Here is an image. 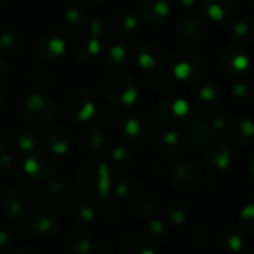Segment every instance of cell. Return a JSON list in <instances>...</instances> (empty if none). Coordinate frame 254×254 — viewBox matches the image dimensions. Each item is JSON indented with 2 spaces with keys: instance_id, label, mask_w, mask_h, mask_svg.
Masks as SVG:
<instances>
[{
  "instance_id": "obj_28",
  "label": "cell",
  "mask_w": 254,
  "mask_h": 254,
  "mask_svg": "<svg viewBox=\"0 0 254 254\" xmlns=\"http://www.w3.org/2000/svg\"><path fill=\"white\" fill-rule=\"evenodd\" d=\"M67 246L70 252L76 254H88L92 252L94 247V240L92 235L83 229V228H74L68 232L67 237Z\"/></svg>"
},
{
  "instance_id": "obj_39",
  "label": "cell",
  "mask_w": 254,
  "mask_h": 254,
  "mask_svg": "<svg viewBox=\"0 0 254 254\" xmlns=\"http://www.w3.org/2000/svg\"><path fill=\"white\" fill-rule=\"evenodd\" d=\"M189 217L188 207L183 201H173L167 207V219L173 225H183Z\"/></svg>"
},
{
  "instance_id": "obj_4",
  "label": "cell",
  "mask_w": 254,
  "mask_h": 254,
  "mask_svg": "<svg viewBox=\"0 0 254 254\" xmlns=\"http://www.w3.org/2000/svg\"><path fill=\"white\" fill-rule=\"evenodd\" d=\"M122 131L125 138L132 146L144 147L156 138L158 122L152 115L146 112H137L127 118Z\"/></svg>"
},
{
  "instance_id": "obj_49",
  "label": "cell",
  "mask_w": 254,
  "mask_h": 254,
  "mask_svg": "<svg viewBox=\"0 0 254 254\" xmlns=\"http://www.w3.org/2000/svg\"><path fill=\"white\" fill-rule=\"evenodd\" d=\"M122 247L127 250V252H134L137 247H138V238L135 235H127L124 240H122Z\"/></svg>"
},
{
  "instance_id": "obj_11",
  "label": "cell",
  "mask_w": 254,
  "mask_h": 254,
  "mask_svg": "<svg viewBox=\"0 0 254 254\" xmlns=\"http://www.w3.org/2000/svg\"><path fill=\"white\" fill-rule=\"evenodd\" d=\"M173 185L183 193H193L201 186V173L198 165L190 161L179 162L173 170Z\"/></svg>"
},
{
  "instance_id": "obj_9",
  "label": "cell",
  "mask_w": 254,
  "mask_h": 254,
  "mask_svg": "<svg viewBox=\"0 0 254 254\" xmlns=\"http://www.w3.org/2000/svg\"><path fill=\"white\" fill-rule=\"evenodd\" d=\"M43 202L54 211H67L74 202V192L67 182L52 180L43 188Z\"/></svg>"
},
{
  "instance_id": "obj_12",
  "label": "cell",
  "mask_w": 254,
  "mask_h": 254,
  "mask_svg": "<svg viewBox=\"0 0 254 254\" xmlns=\"http://www.w3.org/2000/svg\"><path fill=\"white\" fill-rule=\"evenodd\" d=\"M249 65V54L240 46H229L220 55V67L228 77H243L247 73Z\"/></svg>"
},
{
  "instance_id": "obj_55",
  "label": "cell",
  "mask_w": 254,
  "mask_h": 254,
  "mask_svg": "<svg viewBox=\"0 0 254 254\" xmlns=\"http://www.w3.org/2000/svg\"><path fill=\"white\" fill-rule=\"evenodd\" d=\"M4 107H6V97H4V94L0 91V112H1Z\"/></svg>"
},
{
  "instance_id": "obj_50",
  "label": "cell",
  "mask_w": 254,
  "mask_h": 254,
  "mask_svg": "<svg viewBox=\"0 0 254 254\" xmlns=\"http://www.w3.org/2000/svg\"><path fill=\"white\" fill-rule=\"evenodd\" d=\"M9 149V135L4 129L0 128V155Z\"/></svg>"
},
{
  "instance_id": "obj_43",
  "label": "cell",
  "mask_w": 254,
  "mask_h": 254,
  "mask_svg": "<svg viewBox=\"0 0 254 254\" xmlns=\"http://www.w3.org/2000/svg\"><path fill=\"white\" fill-rule=\"evenodd\" d=\"M0 167L6 174L13 176L19 171V168H22V164L19 162V156L15 152L10 153L9 150H6L0 155Z\"/></svg>"
},
{
  "instance_id": "obj_48",
  "label": "cell",
  "mask_w": 254,
  "mask_h": 254,
  "mask_svg": "<svg viewBox=\"0 0 254 254\" xmlns=\"http://www.w3.org/2000/svg\"><path fill=\"white\" fill-rule=\"evenodd\" d=\"M13 243V235L10 234L9 229L6 228H0V252L1 250H7Z\"/></svg>"
},
{
  "instance_id": "obj_56",
  "label": "cell",
  "mask_w": 254,
  "mask_h": 254,
  "mask_svg": "<svg viewBox=\"0 0 254 254\" xmlns=\"http://www.w3.org/2000/svg\"><path fill=\"white\" fill-rule=\"evenodd\" d=\"M156 252L155 250H150V249H143V250H140V254H155Z\"/></svg>"
},
{
  "instance_id": "obj_19",
  "label": "cell",
  "mask_w": 254,
  "mask_h": 254,
  "mask_svg": "<svg viewBox=\"0 0 254 254\" xmlns=\"http://www.w3.org/2000/svg\"><path fill=\"white\" fill-rule=\"evenodd\" d=\"M36 54L45 63H57L65 54V40L58 34H45L36 43Z\"/></svg>"
},
{
  "instance_id": "obj_8",
  "label": "cell",
  "mask_w": 254,
  "mask_h": 254,
  "mask_svg": "<svg viewBox=\"0 0 254 254\" xmlns=\"http://www.w3.org/2000/svg\"><path fill=\"white\" fill-rule=\"evenodd\" d=\"M57 168L58 162L54 153L34 150L22 159V171L33 180H48L57 173Z\"/></svg>"
},
{
  "instance_id": "obj_35",
  "label": "cell",
  "mask_w": 254,
  "mask_h": 254,
  "mask_svg": "<svg viewBox=\"0 0 254 254\" xmlns=\"http://www.w3.org/2000/svg\"><path fill=\"white\" fill-rule=\"evenodd\" d=\"M231 22V33L234 39L243 43H250L253 40V24L249 18H240Z\"/></svg>"
},
{
  "instance_id": "obj_24",
  "label": "cell",
  "mask_w": 254,
  "mask_h": 254,
  "mask_svg": "<svg viewBox=\"0 0 254 254\" xmlns=\"http://www.w3.org/2000/svg\"><path fill=\"white\" fill-rule=\"evenodd\" d=\"M28 228H30L31 234H34L36 237L48 238V237H52L54 234H57L58 220L51 213H39L30 219Z\"/></svg>"
},
{
  "instance_id": "obj_42",
  "label": "cell",
  "mask_w": 254,
  "mask_h": 254,
  "mask_svg": "<svg viewBox=\"0 0 254 254\" xmlns=\"http://www.w3.org/2000/svg\"><path fill=\"white\" fill-rule=\"evenodd\" d=\"M137 25H138V21H137L135 15L131 12L121 10L115 16V27L121 33H132L137 28Z\"/></svg>"
},
{
  "instance_id": "obj_26",
  "label": "cell",
  "mask_w": 254,
  "mask_h": 254,
  "mask_svg": "<svg viewBox=\"0 0 254 254\" xmlns=\"http://www.w3.org/2000/svg\"><path fill=\"white\" fill-rule=\"evenodd\" d=\"M39 144H40L39 132L31 128H22L15 135V153L19 158H24L28 153L37 150Z\"/></svg>"
},
{
  "instance_id": "obj_58",
  "label": "cell",
  "mask_w": 254,
  "mask_h": 254,
  "mask_svg": "<svg viewBox=\"0 0 254 254\" xmlns=\"http://www.w3.org/2000/svg\"><path fill=\"white\" fill-rule=\"evenodd\" d=\"M4 3H6V0H0V6H1V4H4Z\"/></svg>"
},
{
  "instance_id": "obj_30",
  "label": "cell",
  "mask_w": 254,
  "mask_h": 254,
  "mask_svg": "<svg viewBox=\"0 0 254 254\" xmlns=\"http://www.w3.org/2000/svg\"><path fill=\"white\" fill-rule=\"evenodd\" d=\"M79 144L85 152L97 153L104 147L106 140H104V135L101 131H98L95 128H88V129L82 131V134L79 137Z\"/></svg>"
},
{
  "instance_id": "obj_34",
  "label": "cell",
  "mask_w": 254,
  "mask_h": 254,
  "mask_svg": "<svg viewBox=\"0 0 254 254\" xmlns=\"http://www.w3.org/2000/svg\"><path fill=\"white\" fill-rule=\"evenodd\" d=\"M167 237H168L167 226L161 220L152 219L147 223V226L144 229V238L149 244H164Z\"/></svg>"
},
{
  "instance_id": "obj_17",
  "label": "cell",
  "mask_w": 254,
  "mask_h": 254,
  "mask_svg": "<svg viewBox=\"0 0 254 254\" xmlns=\"http://www.w3.org/2000/svg\"><path fill=\"white\" fill-rule=\"evenodd\" d=\"M238 10V0H204V12L214 22L229 24L237 18Z\"/></svg>"
},
{
  "instance_id": "obj_59",
  "label": "cell",
  "mask_w": 254,
  "mask_h": 254,
  "mask_svg": "<svg viewBox=\"0 0 254 254\" xmlns=\"http://www.w3.org/2000/svg\"><path fill=\"white\" fill-rule=\"evenodd\" d=\"M0 216H1V208H0Z\"/></svg>"
},
{
  "instance_id": "obj_44",
  "label": "cell",
  "mask_w": 254,
  "mask_h": 254,
  "mask_svg": "<svg viewBox=\"0 0 254 254\" xmlns=\"http://www.w3.org/2000/svg\"><path fill=\"white\" fill-rule=\"evenodd\" d=\"M240 223L243 229L249 234L254 231V205L252 202L246 204L240 211Z\"/></svg>"
},
{
  "instance_id": "obj_23",
  "label": "cell",
  "mask_w": 254,
  "mask_h": 254,
  "mask_svg": "<svg viewBox=\"0 0 254 254\" xmlns=\"http://www.w3.org/2000/svg\"><path fill=\"white\" fill-rule=\"evenodd\" d=\"M46 143H48V147L51 149V152L54 155L61 156V155H65L71 150L73 143H74V137L68 129L58 127V128H54L48 132Z\"/></svg>"
},
{
  "instance_id": "obj_10",
  "label": "cell",
  "mask_w": 254,
  "mask_h": 254,
  "mask_svg": "<svg viewBox=\"0 0 254 254\" xmlns=\"http://www.w3.org/2000/svg\"><path fill=\"white\" fill-rule=\"evenodd\" d=\"M208 27L198 15H186L177 24V37L183 45L195 46L205 40Z\"/></svg>"
},
{
  "instance_id": "obj_22",
  "label": "cell",
  "mask_w": 254,
  "mask_h": 254,
  "mask_svg": "<svg viewBox=\"0 0 254 254\" xmlns=\"http://www.w3.org/2000/svg\"><path fill=\"white\" fill-rule=\"evenodd\" d=\"M223 101V94L216 85H204L193 95V103L196 109L202 112H211L217 109Z\"/></svg>"
},
{
  "instance_id": "obj_51",
  "label": "cell",
  "mask_w": 254,
  "mask_h": 254,
  "mask_svg": "<svg viewBox=\"0 0 254 254\" xmlns=\"http://www.w3.org/2000/svg\"><path fill=\"white\" fill-rule=\"evenodd\" d=\"M9 74V64L4 58H0V83L6 80Z\"/></svg>"
},
{
  "instance_id": "obj_13",
  "label": "cell",
  "mask_w": 254,
  "mask_h": 254,
  "mask_svg": "<svg viewBox=\"0 0 254 254\" xmlns=\"http://www.w3.org/2000/svg\"><path fill=\"white\" fill-rule=\"evenodd\" d=\"M205 150V162L207 165L217 171V173H225L231 168L232 161H234V150L231 144L225 140H217L213 143H208Z\"/></svg>"
},
{
  "instance_id": "obj_54",
  "label": "cell",
  "mask_w": 254,
  "mask_h": 254,
  "mask_svg": "<svg viewBox=\"0 0 254 254\" xmlns=\"http://www.w3.org/2000/svg\"><path fill=\"white\" fill-rule=\"evenodd\" d=\"M33 254V250H30V249H15L13 250V254Z\"/></svg>"
},
{
  "instance_id": "obj_5",
  "label": "cell",
  "mask_w": 254,
  "mask_h": 254,
  "mask_svg": "<svg viewBox=\"0 0 254 254\" xmlns=\"http://www.w3.org/2000/svg\"><path fill=\"white\" fill-rule=\"evenodd\" d=\"M21 118L34 125H46L57 116V103L45 94H30L19 104Z\"/></svg>"
},
{
  "instance_id": "obj_52",
  "label": "cell",
  "mask_w": 254,
  "mask_h": 254,
  "mask_svg": "<svg viewBox=\"0 0 254 254\" xmlns=\"http://www.w3.org/2000/svg\"><path fill=\"white\" fill-rule=\"evenodd\" d=\"M193 237H195L196 243H199V244H204V243L208 241V235L202 229H193Z\"/></svg>"
},
{
  "instance_id": "obj_41",
  "label": "cell",
  "mask_w": 254,
  "mask_h": 254,
  "mask_svg": "<svg viewBox=\"0 0 254 254\" xmlns=\"http://www.w3.org/2000/svg\"><path fill=\"white\" fill-rule=\"evenodd\" d=\"M232 98L237 106L247 107L253 103V89L250 88V85L244 82H238L232 88Z\"/></svg>"
},
{
  "instance_id": "obj_21",
  "label": "cell",
  "mask_w": 254,
  "mask_h": 254,
  "mask_svg": "<svg viewBox=\"0 0 254 254\" xmlns=\"http://www.w3.org/2000/svg\"><path fill=\"white\" fill-rule=\"evenodd\" d=\"M171 6L168 0H143L140 6V13L147 24L159 25L165 22L170 16Z\"/></svg>"
},
{
  "instance_id": "obj_32",
  "label": "cell",
  "mask_w": 254,
  "mask_h": 254,
  "mask_svg": "<svg viewBox=\"0 0 254 254\" xmlns=\"http://www.w3.org/2000/svg\"><path fill=\"white\" fill-rule=\"evenodd\" d=\"M138 190H140L138 180H135L131 176L121 177L113 186V192L118 199H131L138 193Z\"/></svg>"
},
{
  "instance_id": "obj_6",
  "label": "cell",
  "mask_w": 254,
  "mask_h": 254,
  "mask_svg": "<svg viewBox=\"0 0 254 254\" xmlns=\"http://www.w3.org/2000/svg\"><path fill=\"white\" fill-rule=\"evenodd\" d=\"M173 76L185 83L199 82L207 73V63L204 57L195 51H182L177 52L171 64Z\"/></svg>"
},
{
  "instance_id": "obj_3",
  "label": "cell",
  "mask_w": 254,
  "mask_h": 254,
  "mask_svg": "<svg viewBox=\"0 0 254 254\" xmlns=\"http://www.w3.org/2000/svg\"><path fill=\"white\" fill-rule=\"evenodd\" d=\"M37 204V192L28 183H18L9 188L3 196V207L12 219L28 217Z\"/></svg>"
},
{
  "instance_id": "obj_27",
  "label": "cell",
  "mask_w": 254,
  "mask_h": 254,
  "mask_svg": "<svg viewBox=\"0 0 254 254\" xmlns=\"http://www.w3.org/2000/svg\"><path fill=\"white\" fill-rule=\"evenodd\" d=\"M159 153L167 159H176L183 150V138L177 131H167L161 135L158 144Z\"/></svg>"
},
{
  "instance_id": "obj_46",
  "label": "cell",
  "mask_w": 254,
  "mask_h": 254,
  "mask_svg": "<svg viewBox=\"0 0 254 254\" xmlns=\"http://www.w3.org/2000/svg\"><path fill=\"white\" fill-rule=\"evenodd\" d=\"M49 74L45 71V70H36L31 76V83L36 86V88H43L49 83Z\"/></svg>"
},
{
  "instance_id": "obj_36",
  "label": "cell",
  "mask_w": 254,
  "mask_h": 254,
  "mask_svg": "<svg viewBox=\"0 0 254 254\" xmlns=\"http://www.w3.org/2000/svg\"><path fill=\"white\" fill-rule=\"evenodd\" d=\"M88 22V16L86 13L79 9V7H68L64 13V24L63 27H65V31L70 30H77L82 28L83 25H86Z\"/></svg>"
},
{
  "instance_id": "obj_7",
  "label": "cell",
  "mask_w": 254,
  "mask_h": 254,
  "mask_svg": "<svg viewBox=\"0 0 254 254\" xmlns=\"http://www.w3.org/2000/svg\"><path fill=\"white\" fill-rule=\"evenodd\" d=\"M65 110L71 121L83 124L94 118L97 112L95 100L88 89H73L65 100Z\"/></svg>"
},
{
  "instance_id": "obj_33",
  "label": "cell",
  "mask_w": 254,
  "mask_h": 254,
  "mask_svg": "<svg viewBox=\"0 0 254 254\" xmlns=\"http://www.w3.org/2000/svg\"><path fill=\"white\" fill-rule=\"evenodd\" d=\"M110 162L118 170H127L134 162V150L128 146L118 144L110 152Z\"/></svg>"
},
{
  "instance_id": "obj_37",
  "label": "cell",
  "mask_w": 254,
  "mask_h": 254,
  "mask_svg": "<svg viewBox=\"0 0 254 254\" xmlns=\"http://www.w3.org/2000/svg\"><path fill=\"white\" fill-rule=\"evenodd\" d=\"M210 128L213 129V132H225L228 131L229 125H231V116L226 110H211L208 113V116L205 118Z\"/></svg>"
},
{
  "instance_id": "obj_18",
  "label": "cell",
  "mask_w": 254,
  "mask_h": 254,
  "mask_svg": "<svg viewBox=\"0 0 254 254\" xmlns=\"http://www.w3.org/2000/svg\"><path fill=\"white\" fill-rule=\"evenodd\" d=\"M101 51V42L100 37L89 33L88 30L83 33H79L73 43H71V52L73 55L82 61V63H89L92 61Z\"/></svg>"
},
{
  "instance_id": "obj_45",
  "label": "cell",
  "mask_w": 254,
  "mask_h": 254,
  "mask_svg": "<svg viewBox=\"0 0 254 254\" xmlns=\"http://www.w3.org/2000/svg\"><path fill=\"white\" fill-rule=\"evenodd\" d=\"M104 208H103V214H104V219L109 220V222H116L121 216V208L116 202H113L110 198L104 199Z\"/></svg>"
},
{
  "instance_id": "obj_2",
  "label": "cell",
  "mask_w": 254,
  "mask_h": 254,
  "mask_svg": "<svg viewBox=\"0 0 254 254\" xmlns=\"http://www.w3.org/2000/svg\"><path fill=\"white\" fill-rule=\"evenodd\" d=\"M103 95L116 107H129L138 98V88L135 80L124 71H115L104 76L101 82Z\"/></svg>"
},
{
  "instance_id": "obj_57",
  "label": "cell",
  "mask_w": 254,
  "mask_h": 254,
  "mask_svg": "<svg viewBox=\"0 0 254 254\" xmlns=\"http://www.w3.org/2000/svg\"><path fill=\"white\" fill-rule=\"evenodd\" d=\"M85 1H88V3H91V4H101V3H104L106 0H85Z\"/></svg>"
},
{
  "instance_id": "obj_20",
  "label": "cell",
  "mask_w": 254,
  "mask_h": 254,
  "mask_svg": "<svg viewBox=\"0 0 254 254\" xmlns=\"http://www.w3.org/2000/svg\"><path fill=\"white\" fill-rule=\"evenodd\" d=\"M103 55H104L106 64L109 67H113V68H124L132 60L131 46L125 40H122L119 37L112 39V40L107 42Z\"/></svg>"
},
{
  "instance_id": "obj_40",
  "label": "cell",
  "mask_w": 254,
  "mask_h": 254,
  "mask_svg": "<svg viewBox=\"0 0 254 254\" xmlns=\"http://www.w3.org/2000/svg\"><path fill=\"white\" fill-rule=\"evenodd\" d=\"M21 46V36L15 30H4L0 33V51L4 54H13Z\"/></svg>"
},
{
  "instance_id": "obj_47",
  "label": "cell",
  "mask_w": 254,
  "mask_h": 254,
  "mask_svg": "<svg viewBox=\"0 0 254 254\" xmlns=\"http://www.w3.org/2000/svg\"><path fill=\"white\" fill-rule=\"evenodd\" d=\"M86 24H88V31L92 33V34H95V36H98V37L106 33L107 24L103 19H92V21H89Z\"/></svg>"
},
{
  "instance_id": "obj_38",
  "label": "cell",
  "mask_w": 254,
  "mask_h": 254,
  "mask_svg": "<svg viewBox=\"0 0 254 254\" xmlns=\"http://www.w3.org/2000/svg\"><path fill=\"white\" fill-rule=\"evenodd\" d=\"M73 214L74 217L82 223H92L97 219V210L95 207L88 201H77L73 202Z\"/></svg>"
},
{
  "instance_id": "obj_25",
  "label": "cell",
  "mask_w": 254,
  "mask_h": 254,
  "mask_svg": "<svg viewBox=\"0 0 254 254\" xmlns=\"http://www.w3.org/2000/svg\"><path fill=\"white\" fill-rule=\"evenodd\" d=\"M228 129L231 134V140L238 147H247L253 143L254 127L252 119H238L235 122H231Z\"/></svg>"
},
{
  "instance_id": "obj_1",
  "label": "cell",
  "mask_w": 254,
  "mask_h": 254,
  "mask_svg": "<svg viewBox=\"0 0 254 254\" xmlns=\"http://www.w3.org/2000/svg\"><path fill=\"white\" fill-rule=\"evenodd\" d=\"M76 185L88 198L107 199L112 190V173L109 165L100 159L85 161L77 170Z\"/></svg>"
},
{
  "instance_id": "obj_16",
  "label": "cell",
  "mask_w": 254,
  "mask_h": 254,
  "mask_svg": "<svg viewBox=\"0 0 254 254\" xmlns=\"http://www.w3.org/2000/svg\"><path fill=\"white\" fill-rule=\"evenodd\" d=\"M137 63L146 71L162 70L167 63V51L156 42H147L138 49Z\"/></svg>"
},
{
  "instance_id": "obj_31",
  "label": "cell",
  "mask_w": 254,
  "mask_h": 254,
  "mask_svg": "<svg viewBox=\"0 0 254 254\" xmlns=\"http://www.w3.org/2000/svg\"><path fill=\"white\" fill-rule=\"evenodd\" d=\"M219 244L226 253L240 254L244 250L243 237L234 229H225L219 235Z\"/></svg>"
},
{
  "instance_id": "obj_53",
  "label": "cell",
  "mask_w": 254,
  "mask_h": 254,
  "mask_svg": "<svg viewBox=\"0 0 254 254\" xmlns=\"http://www.w3.org/2000/svg\"><path fill=\"white\" fill-rule=\"evenodd\" d=\"M177 3H179L182 7H192V6L196 3V0H177Z\"/></svg>"
},
{
  "instance_id": "obj_29",
  "label": "cell",
  "mask_w": 254,
  "mask_h": 254,
  "mask_svg": "<svg viewBox=\"0 0 254 254\" xmlns=\"http://www.w3.org/2000/svg\"><path fill=\"white\" fill-rule=\"evenodd\" d=\"M161 211V199L156 195H141L132 205V213L141 219L155 217Z\"/></svg>"
},
{
  "instance_id": "obj_15",
  "label": "cell",
  "mask_w": 254,
  "mask_h": 254,
  "mask_svg": "<svg viewBox=\"0 0 254 254\" xmlns=\"http://www.w3.org/2000/svg\"><path fill=\"white\" fill-rule=\"evenodd\" d=\"M189 113V103L180 97H167L159 104V116L168 125H180L186 122Z\"/></svg>"
},
{
  "instance_id": "obj_14",
  "label": "cell",
  "mask_w": 254,
  "mask_h": 254,
  "mask_svg": "<svg viewBox=\"0 0 254 254\" xmlns=\"http://www.w3.org/2000/svg\"><path fill=\"white\" fill-rule=\"evenodd\" d=\"M213 137L214 132L204 118H193L185 125V141L193 150L204 149L213 140Z\"/></svg>"
}]
</instances>
